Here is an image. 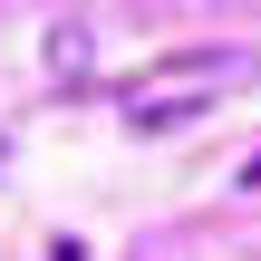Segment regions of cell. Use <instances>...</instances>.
Returning a JSON list of instances; mask_svg holds the SVG:
<instances>
[{"instance_id":"obj_1","label":"cell","mask_w":261,"mask_h":261,"mask_svg":"<svg viewBox=\"0 0 261 261\" xmlns=\"http://www.w3.org/2000/svg\"><path fill=\"white\" fill-rule=\"evenodd\" d=\"M252 77H261L252 48H165V58H145V68L116 87V116H126L136 136H155V126H184V116L223 107V97L252 87Z\"/></svg>"},{"instance_id":"obj_2","label":"cell","mask_w":261,"mask_h":261,"mask_svg":"<svg viewBox=\"0 0 261 261\" xmlns=\"http://www.w3.org/2000/svg\"><path fill=\"white\" fill-rule=\"evenodd\" d=\"M48 77H87V29H48Z\"/></svg>"},{"instance_id":"obj_3","label":"cell","mask_w":261,"mask_h":261,"mask_svg":"<svg viewBox=\"0 0 261 261\" xmlns=\"http://www.w3.org/2000/svg\"><path fill=\"white\" fill-rule=\"evenodd\" d=\"M232 184H242V194H261V155H242V165H232Z\"/></svg>"}]
</instances>
